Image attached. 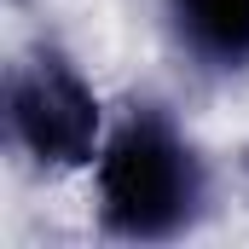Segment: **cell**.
Listing matches in <instances>:
<instances>
[{"label":"cell","instance_id":"obj_1","mask_svg":"<svg viewBox=\"0 0 249 249\" xmlns=\"http://www.w3.org/2000/svg\"><path fill=\"white\" fill-rule=\"evenodd\" d=\"M203 162L157 105H139L99 151V220L133 244H168L203 214Z\"/></svg>","mask_w":249,"mask_h":249},{"label":"cell","instance_id":"obj_2","mask_svg":"<svg viewBox=\"0 0 249 249\" xmlns=\"http://www.w3.org/2000/svg\"><path fill=\"white\" fill-rule=\"evenodd\" d=\"M6 133L41 168H81L99 145V99L58 53H35L6 75Z\"/></svg>","mask_w":249,"mask_h":249},{"label":"cell","instance_id":"obj_3","mask_svg":"<svg viewBox=\"0 0 249 249\" xmlns=\"http://www.w3.org/2000/svg\"><path fill=\"white\" fill-rule=\"evenodd\" d=\"M186 53L209 70L249 64V0H168Z\"/></svg>","mask_w":249,"mask_h":249},{"label":"cell","instance_id":"obj_4","mask_svg":"<svg viewBox=\"0 0 249 249\" xmlns=\"http://www.w3.org/2000/svg\"><path fill=\"white\" fill-rule=\"evenodd\" d=\"M244 174H249V157H244Z\"/></svg>","mask_w":249,"mask_h":249}]
</instances>
